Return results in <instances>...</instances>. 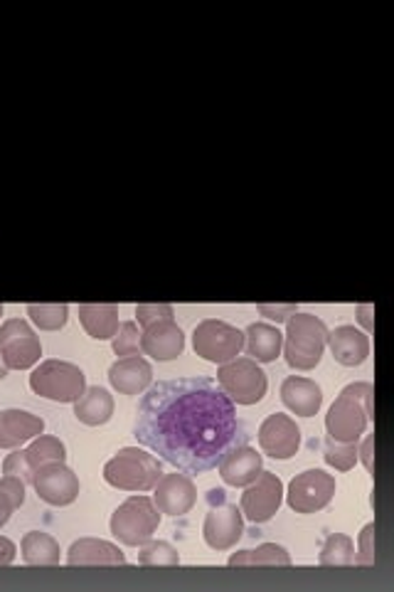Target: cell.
<instances>
[{"label": "cell", "instance_id": "obj_1", "mask_svg": "<svg viewBox=\"0 0 394 592\" xmlns=\"http://www.w3.org/2000/svg\"><path fill=\"white\" fill-rule=\"evenodd\" d=\"M134 437L185 474L214 469L244 444L237 407L210 378L156 383L138 403Z\"/></svg>", "mask_w": 394, "mask_h": 592}, {"label": "cell", "instance_id": "obj_2", "mask_svg": "<svg viewBox=\"0 0 394 592\" xmlns=\"http://www.w3.org/2000/svg\"><path fill=\"white\" fill-rule=\"evenodd\" d=\"M374 387L370 383H353L343 387L325 415V430L333 442H358L368 422L374 420Z\"/></svg>", "mask_w": 394, "mask_h": 592}, {"label": "cell", "instance_id": "obj_3", "mask_svg": "<svg viewBox=\"0 0 394 592\" xmlns=\"http://www.w3.org/2000/svg\"><path fill=\"white\" fill-rule=\"evenodd\" d=\"M163 477V465L146 449L124 447L104 465L107 484L121 492H151Z\"/></svg>", "mask_w": 394, "mask_h": 592}, {"label": "cell", "instance_id": "obj_4", "mask_svg": "<svg viewBox=\"0 0 394 592\" xmlns=\"http://www.w3.org/2000/svg\"><path fill=\"white\" fill-rule=\"evenodd\" d=\"M328 341V326L313 313H294L286 321L284 356L286 363L296 370H311L321 363Z\"/></svg>", "mask_w": 394, "mask_h": 592}, {"label": "cell", "instance_id": "obj_5", "mask_svg": "<svg viewBox=\"0 0 394 592\" xmlns=\"http://www.w3.org/2000/svg\"><path fill=\"white\" fill-rule=\"evenodd\" d=\"M161 526V511L148 496H131L111 514V533L124 545H144Z\"/></svg>", "mask_w": 394, "mask_h": 592}, {"label": "cell", "instance_id": "obj_6", "mask_svg": "<svg viewBox=\"0 0 394 592\" xmlns=\"http://www.w3.org/2000/svg\"><path fill=\"white\" fill-rule=\"evenodd\" d=\"M30 387L35 395L54 403H77L87 391V375L79 366L67 360H45L30 375Z\"/></svg>", "mask_w": 394, "mask_h": 592}, {"label": "cell", "instance_id": "obj_7", "mask_svg": "<svg viewBox=\"0 0 394 592\" xmlns=\"http://www.w3.org/2000/svg\"><path fill=\"white\" fill-rule=\"evenodd\" d=\"M218 385L234 405H257L267 395V373L251 358H232L218 370Z\"/></svg>", "mask_w": 394, "mask_h": 592}, {"label": "cell", "instance_id": "obj_8", "mask_svg": "<svg viewBox=\"0 0 394 592\" xmlns=\"http://www.w3.org/2000/svg\"><path fill=\"white\" fill-rule=\"evenodd\" d=\"M195 354L208 360V363H227L237 358L244 348V331L220 319H205L193 331Z\"/></svg>", "mask_w": 394, "mask_h": 592}, {"label": "cell", "instance_id": "obj_9", "mask_svg": "<svg viewBox=\"0 0 394 592\" xmlns=\"http://www.w3.org/2000/svg\"><path fill=\"white\" fill-rule=\"evenodd\" d=\"M335 477L323 469H308L288 484L286 502L296 514H316L333 502Z\"/></svg>", "mask_w": 394, "mask_h": 592}, {"label": "cell", "instance_id": "obj_10", "mask_svg": "<svg viewBox=\"0 0 394 592\" xmlns=\"http://www.w3.org/2000/svg\"><path fill=\"white\" fill-rule=\"evenodd\" d=\"M0 356L8 368L25 370L33 368L42 356L40 336L23 319H8L0 326Z\"/></svg>", "mask_w": 394, "mask_h": 592}, {"label": "cell", "instance_id": "obj_11", "mask_svg": "<svg viewBox=\"0 0 394 592\" xmlns=\"http://www.w3.org/2000/svg\"><path fill=\"white\" fill-rule=\"evenodd\" d=\"M281 502H284V484L276 474L261 469V474L244 489L239 511L251 523H267L276 516Z\"/></svg>", "mask_w": 394, "mask_h": 592}, {"label": "cell", "instance_id": "obj_12", "mask_svg": "<svg viewBox=\"0 0 394 592\" xmlns=\"http://www.w3.org/2000/svg\"><path fill=\"white\" fill-rule=\"evenodd\" d=\"M37 496L50 506H70L79 496V479L64 461H47L33 474Z\"/></svg>", "mask_w": 394, "mask_h": 592}, {"label": "cell", "instance_id": "obj_13", "mask_svg": "<svg viewBox=\"0 0 394 592\" xmlns=\"http://www.w3.org/2000/svg\"><path fill=\"white\" fill-rule=\"evenodd\" d=\"M259 447L274 459H291L301 447V430L288 415H269L259 428Z\"/></svg>", "mask_w": 394, "mask_h": 592}, {"label": "cell", "instance_id": "obj_14", "mask_svg": "<svg viewBox=\"0 0 394 592\" xmlns=\"http://www.w3.org/2000/svg\"><path fill=\"white\" fill-rule=\"evenodd\" d=\"M244 533V516L237 506L222 504L205 518L202 535L212 551H230Z\"/></svg>", "mask_w": 394, "mask_h": 592}, {"label": "cell", "instance_id": "obj_15", "mask_svg": "<svg viewBox=\"0 0 394 592\" xmlns=\"http://www.w3.org/2000/svg\"><path fill=\"white\" fill-rule=\"evenodd\" d=\"M197 502V489L190 477L185 474H163L156 484L153 504L158 511L168 516H185Z\"/></svg>", "mask_w": 394, "mask_h": 592}, {"label": "cell", "instance_id": "obj_16", "mask_svg": "<svg viewBox=\"0 0 394 592\" xmlns=\"http://www.w3.org/2000/svg\"><path fill=\"white\" fill-rule=\"evenodd\" d=\"M140 350L153 360H173L185 350V336L175 319L156 321L140 333Z\"/></svg>", "mask_w": 394, "mask_h": 592}, {"label": "cell", "instance_id": "obj_17", "mask_svg": "<svg viewBox=\"0 0 394 592\" xmlns=\"http://www.w3.org/2000/svg\"><path fill=\"white\" fill-rule=\"evenodd\" d=\"M126 555L121 553L119 545L101 541V539H79L72 543L67 553V566L72 568H109V566H124Z\"/></svg>", "mask_w": 394, "mask_h": 592}, {"label": "cell", "instance_id": "obj_18", "mask_svg": "<svg viewBox=\"0 0 394 592\" xmlns=\"http://www.w3.org/2000/svg\"><path fill=\"white\" fill-rule=\"evenodd\" d=\"M220 477L224 484L230 486H249L255 481L264 465H261V455L257 449H251L249 444H237L220 461Z\"/></svg>", "mask_w": 394, "mask_h": 592}, {"label": "cell", "instance_id": "obj_19", "mask_svg": "<svg viewBox=\"0 0 394 592\" xmlns=\"http://www.w3.org/2000/svg\"><path fill=\"white\" fill-rule=\"evenodd\" d=\"M328 346L331 354L341 366L355 368L368 360L370 356V336L355 326H337L335 331H328Z\"/></svg>", "mask_w": 394, "mask_h": 592}, {"label": "cell", "instance_id": "obj_20", "mask_svg": "<svg viewBox=\"0 0 394 592\" xmlns=\"http://www.w3.org/2000/svg\"><path fill=\"white\" fill-rule=\"evenodd\" d=\"M109 383L121 395H138L153 383V368L146 358L126 356L109 368Z\"/></svg>", "mask_w": 394, "mask_h": 592}, {"label": "cell", "instance_id": "obj_21", "mask_svg": "<svg viewBox=\"0 0 394 592\" xmlns=\"http://www.w3.org/2000/svg\"><path fill=\"white\" fill-rule=\"evenodd\" d=\"M45 420L25 410H3L0 412V449H17L21 444L42 434Z\"/></svg>", "mask_w": 394, "mask_h": 592}, {"label": "cell", "instance_id": "obj_22", "mask_svg": "<svg viewBox=\"0 0 394 592\" xmlns=\"http://www.w3.org/2000/svg\"><path fill=\"white\" fill-rule=\"evenodd\" d=\"M281 400H284L291 412L301 415V418H313L323 405V391L321 385L308 381V378L291 375L281 385Z\"/></svg>", "mask_w": 394, "mask_h": 592}, {"label": "cell", "instance_id": "obj_23", "mask_svg": "<svg viewBox=\"0 0 394 592\" xmlns=\"http://www.w3.org/2000/svg\"><path fill=\"white\" fill-rule=\"evenodd\" d=\"M244 348L257 363H274L284 348V333L271 323H251L244 331Z\"/></svg>", "mask_w": 394, "mask_h": 592}, {"label": "cell", "instance_id": "obj_24", "mask_svg": "<svg viewBox=\"0 0 394 592\" xmlns=\"http://www.w3.org/2000/svg\"><path fill=\"white\" fill-rule=\"evenodd\" d=\"M114 415V397L107 391V387H87L82 397L74 403V418L82 424H89V428H99V424H107Z\"/></svg>", "mask_w": 394, "mask_h": 592}, {"label": "cell", "instance_id": "obj_25", "mask_svg": "<svg viewBox=\"0 0 394 592\" xmlns=\"http://www.w3.org/2000/svg\"><path fill=\"white\" fill-rule=\"evenodd\" d=\"M79 323L91 338H114L119 329V307H114V304H84V307H79Z\"/></svg>", "mask_w": 394, "mask_h": 592}, {"label": "cell", "instance_id": "obj_26", "mask_svg": "<svg viewBox=\"0 0 394 592\" xmlns=\"http://www.w3.org/2000/svg\"><path fill=\"white\" fill-rule=\"evenodd\" d=\"M21 551L27 566H60L62 560L60 543L54 541L50 533H42V531L25 533Z\"/></svg>", "mask_w": 394, "mask_h": 592}, {"label": "cell", "instance_id": "obj_27", "mask_svg": "<svg viewBox=\"0 0 394 592\" xmlns=\"http://www.w3.org/2000/svg\"><path fill=\"white\" fill-rule=\"evenodd\" d=\"M255 566L288 568L291 555L286 553V548H281L276 543H261L255 551H239L230 555V568H255Z\"/></svg>", "mask_w": 394, "mask_h": 592}, {"label": "cell", "instance_id": "obj_28", "mask_svg": "<svg viewBox=\"0 0 394 592\" xmlns=\"http://www.w3.org/2000/svg\"><path fill=\"white\" fill-rule=\"evenodd\" d=\"M318 563L325 568H345L355 563V543L350 535L345 533H333L328 535L321 555H318Z\"/></svg>", "mask_w": 394, "mask_h": 592}, {"label": "cell", "instance_id": "obj_29", "mask_svg": "<svg viewBox=\"0 0 394 592\" xmlns=\"http://www.w3.org/2000/svg\"><path fill=\"white\" fill-rule=\"evenodd\" d=\"M27 459H30L33 469L47 465V461H64L67 459V449H64V444L52 437V434H37L35 440H30V447L25 449Z\"/></svg>", "mask_w": 394, "mask_h": 592}, {"label": "cell", "instance_id": "obj_30", "mask_svg": "<svg viewBox=\"0 0 394 592\" xmlns=\"http://www.w3.org/2000/svg\"><path fill=\"white\" fill-rule=\"evenodd\" d=\"M138 563L146 568H165L181 566V553L168 541H146L138 553Z\"/></svg>", "mask_w": 394, "mask_h": 592}, {"label": "cell", "instance_id": "obj_31", "mask_svg": "<svg viewBox=\"0 0 394 592\" xmlns=\"http://www.w3.org/2000/svg\"><path fill=\"white\" fill-rule=\"evenodd\" d=\"M27 317L33 319L37 329L42 331H60L70 319L67 304H30Z\"/></svg>", "mask_w": 394, "mask_h": 592}, {"label": "cell", "instance_id": "obj_32", "mask_svg": "<svg viewBox=\"0 0 394 592\" xmlns=\"http://www.w3.org/2000/svg\"><path fill=\"white\" fill-rule=\"evenodd\" d=\"M325 461L337 471H350L358 465V442H328Z\"/></svg>", "mask_w": 394, "mask_h": 592}, {"label": "cell", "instance_id": "obj_33", "mask_svg": "<svg viewBox=\"0 0 394 592\" xmlns=\"http://www.w3.org/2000/svg\"><path fill=\"white\" fill-rule=\"evenodd\" d=\"M111 348H114V354L126 358V356H138L140 348V331L136 321H124L119 323V329L114 333V338H111Z\"/></svg>", "mask_w": 394, "mask_h": 592}, {"label": "cell", "instance_id": "obj_34", "mask_svg": "<svg viewBox=\"0 0 394 592\" xmlns=\"http://www.w3.org/2000/svg\"><path fill=\"white\" fill-rule=\"evenodd\" d=\"M374 533H378V529H374V523H368L360 533L358 539V551H355V563L353 566H360V568H370L374 566V558H378V551H374Z\"/></svg>", "mask_w": 394, "mask_h": 592}, {"label": "cell", "instance_id": "obj_35", "mask_svg": "<svg viewBox=\"0 0 394 592\" xmlns=\"http://www.w3.org/2000/svg\"><path fill=\"white\" fill-rule=\"evenodd\" d=\"M173 317H175V309L171 307V304H138L136 307V319L144 329L151 326V323L156 321H165Z\"/></svg>", "mask_w": 394, "mask_h": 592}, {"label": "cell", "instance_id": "obj_36", "mask_svg": "<svg viewBox=\"0 0 394 592\" xmlns=\"http://www.w3.org/2000/svg\"><path fill=\"white\" fill-rule=\"evenodd\" d=\"M3 474L11 477H21L23 481H33L35 469L30 465V459H27L25 449H15L13 455H8L3 461Z\"/></svg>", "mask_w": 394, "mask_h": 592}, {"label": "cell", "instance_id": "obj_37", "mask_svg": "<svg viewBox=\"0 0 394 592\" xmlns=\"http://www.w3.org/2000/svg\"><path fill=\"white\" fill-rule=\"evenodd\" d=\"M0 494H3L15 508H21L25 504V481L21 477L5 474L0 479Z\"/></svg>", "mask_w": 394, "mask_h": 592}, {"label": "cell", "instance_id": "obj_38", "mask_svg": "<svg viewBox=\"0 0 394 592\" xmlns=\"http://www.w3.org/2000/svg\"><path fill=\"white\" fill-rule=\"evenodd\" d=\"M257 309L261 317H267L269 321H276V323L288 321L298 311L296 304H259Z\"/></svg>", "mask_w": 394, "mask_h": 592}, {"label": "cell", "instance_id": "obj_39", "mask_svg": "<svg viewBox=\"0 0 394 592\" xmlns=\"http://www.w3.org/2000/svg\"><path fill=\"white\" fill-rule=\"evenodd\" d=\"M358 459L365 465V469H374V434H368L365 442L358 447Z\"/></svg>", "mask_w": 394, "mask_h": 592}, {"label": "cell", "instance_id": "obj_40", "mask_svg": "<svg viewBox=\"0 0 394 592\" xmlns=\"http://www.w3.org/2000/svg\"><path fill=\"white\" fill-rule=\"evenodd\" d=\"M355 313H358V323L365 329V333L370 336V333L374 331V307H372V304H360L358 311H355Z\"/></svg>", "mask_w": 394, "mask_h": 592}, {"label": "cell", "instance_id": "obj_41", "mask_svg": "<svg viewBox=\"0 0 394 592\" xmlns=\"http://www.w3.org/2000/svg\"><path fill=\"white\" fill-rule=\"evenodd\" d=\"M15 543L11 539H5V535H0V566H11L15 560Z\"/></svg>", "mask_w": 394, "mask_h": 592}, {"label": "cell", "instance_id": "obj_42", "mask_svg": "<svg viewBox=\"0 0 394 592\" xmlns=\"http://www.w3.org/2000/svg\"><path fill=\"white\" fill-rule=\"evenodd\" d=\"M15 511V506L8 502V498L0 494V526L8 523V518H11V514Z\"/></svg>", "mask_w": 394, "mask_h": 592}, {"label": "cell", "instance_id": "obj_43", "mask_svg": "<svg viewBox=\"0 0 394 592\" xmlns=\"http://www.w3.org/2000/svg\"><path fill=\"white\" fill-rule=\"evenodd\" d=\"M8 370H11V368H8V366H5V360H3V356H0V381H3V378L8 375Z\"/></svg>", "mask_w": 394, "mask_h": 592}, {"label": "cell", "instance_id": "obj_44", "mask_svg": "<svg viewBox=\"0 0 394 592\" xmlns=\"http://www.w3.org/2000/svg\"><path fill=\"white\" fill-rule=\"evenodd\" d=\"M0 317H3V307H0Z\"/></svg>", "mask_w": 394, "mask_h": 592}]
</instances>
